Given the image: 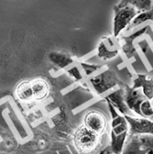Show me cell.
<instances>
[{
	"instance_id": "18",
	"label": "cell",
	"mask_w": 153,
	"mask_h": 154,
	"mask_svg": "<svg viewBox=\"0 0 153 154\" xmlns=\"http://www.w3.org/2000/svg\"><path fill=\"white\" fill-rule=\"evenodd\" d=\"M142 142V146L147 151L148 154H153V136L152 135H143L140 136Z\"/></svg>"
},
{
	"instance_id": "10",
	"label": "cell",
	"mask_w": 153,
	"mask_h": 154,
	"mask_svg": "<svg viewBox=\"0 0 153 154\" xmlns=\"http://www.w3.org/2000/svg\"><path fill=\"white\" fill-rule=\"evenodd\" d=\"M150 30H151V25H147L144 28L135 32L134 33H133L129 36H123L122 37V40L124 41V44L121 46V49H122L123 52L124 53V55L126 56L127 59H131V58L135 57L137 55V51H136V49L134 47L133 42L141 35H142L144 33L149 34V32H151Z\"/></svg>"
},
{
	"instance_id": "6",
	"label": "cell",
	"mask_w": 153,
	"mask_h": 154,
	"mask_svg": "<svg viewBox=\"0 0 153 154\" xmlns=\"http://www.w3.org/2000/svg\"><path fill=\"white\" fill-rule=\"evenodd\" d=\"M129 125V135H152L153 121L143 117H133L130 116H124Z\"/></svg>"
},
{
	"instance_id": "11",
	"label": "cell",
	"mask_w": 153,
	"mask_h": 154,
	"mask_svg": "<svg viewBox=\"0 0 153 154\" xmlns=\"http://www.w3.org/2000/svg\"><path fill=\"white\" fill-rule=\"evenodd\" d=\"M33 94V101L39 102L45 100L50 95V85L43 79H34L30 80Z\"/></svg>"
},
{
	"instance_id": "7",
	"label": "cell",
	"mask_w": 153,
	"mask_h": 154,
	"mask_svg": "<svg viewBox=\"0 0 153 154\" xmlns=\"http://www.w3.org/2000/svg\"><path fill=\"white\" fill-rule=\"evenodd\" d=\"M83 125L101 136L106 129L107 121L102 113L98 111H90L85 116Z\"/></svg>"
},
{
	"instance_id": "3",
	"label": "cell",
	"mask_w": 153,
	"mask_h": 154,
	"mask_svg": "<svg viewBox=\"0 0 153 154\" xmlns=\"http://www.w3.org/2000/svg\"><path fill=\"white\" fill-rule=\"evenodd\" d=\"M89 82L97 95H102L115 86H122L123 82L118 79L115 71L108 69L100 74L92 77Z\"/></svg>"
},
{
	"instance_id": "2",
	"label": "cell",
	"mask_w": 153,
	"mask_h": 154,
	"mask_svg": "<svg viewBox=\"0 0 153 154\" xmlns=\"http://www.w3.org/2000/svg\"><path fill=\"white\" fill-rule=\"evenodd\" d=\"M73 143L79 153H90L99 147L101 136L90 131L85 125H81L74 133Z\"/></svg>"
},
{
	"instance_id": "13",
	"label": "cell",
	"mask_w": 153,
	"mask_h": 154,
	"mask_svg": "<svg viewBox=\"0 0 153 154\" xmlns=\"http://www.w3.org/2000/svg\"><path fill=\"white\" fill-rule=\"evenodd\" d=\"M14 95L17 100L21 102H32L33 101V94L32 89V85L30 80L22 81L15 88Z\"/></svg>"
},
{
	"instance_id": "9",
	"label": "cell",
	"mask_w": 153,
	"mask_h": 154,
	"mask_svg": "<svg viewBox=\"0 0 153 154\" xmlns=\"http://www.w3.org/2000/svg\"><path fill=\"white\" fill-rule=\"evenodd\" d=\"M105 100L106 102H109L122 116H133V112L128 108L124 101V90L122 87L105 97Z\"/></svg>"
},
{
	"instance_id": "20",
	"label": "cell",
	"mask_w": 153,
	"mask_h": 154,
	"mask_svg": "<svg viewBox=\"0 0 153 154\" xmlns=\"http://www.w3.org/2000/svg\"><path fill=\"white\" fill-rule=\"evenodd\" d=\"M69 73L73 78H75L77 80L82 79V74L80 73V70L78 69V67H74V68H72L71 69H69Z\"/></svg>"
},
{
	"instance_id": "5",
	"label": "cell",
	"mask_w": 153,
	"mask_h": 154,
	"mask_svg": "<svg viewBox=\"0 0 153 154\" xmlns=\"http://www.w3.org/2000/svg\"><path fill=\"white\" fill-rule=\"evenodd\" d=\"M124 90V101L128 108L134 114L141 116V107L149 99L143 95L141 88H134L123 82L121 86Z\"/></svg>"
},
{
	"instance_id": "4",
	"label": "cell",
	"mask_w": 153,
	"mask_h": 154,
	"mask_svg": "<svg viewBox=\"0 0 153 154\" xmlns=\"http://www.w3.org/2000/svg\"><path fill=\"white\" fill-rule=\"evenodd\" d=\"M114 10V37L117 38L121 32L129 26L132 21L137 16L139 11L132 5H126L124 7H117L115 5Z\"/></svg>"
},
{
	"instance_id": "12",
	"label": "cell",
	"mask_w": 153,
	"mask_h": 154,
	"mask_svg": "<svg viewBox=\"0 0 153 154\" xmlns=\"http://www.w3.org/2000/svg\"><path fill=\"white\" fill-rule=\"evenodd\" d=\"M134 88H142L143 95L151 101L153 99V78H148L144 74H137L133 79Z\"/></svg>"
},
{
	"instance_id": "19",
	"label": "cell",
	"mask_w": 153,
	"mask_h": 154,
	"mask_svg": "<svg viewBox=\"0 0 153 154\" xmlns=\"http://www.w3.org/2000/svg\"><path fill=\"white\" fill-rule=\"evenodd\" d=\"M79 64L82 67V69L85 71L86 75H87V76L91 75L93 72H95V71H96V70H98L99 69L102 68V66H99V65L87 64V63H85V62H80Z\"/></svg>"
},
{
	"instance_id": "22",
	"label": "cell",
	"mask_w": 153,
	"mask_h": 154,
	"mask_svg": "<svg viewBox=\"0 0 153 154\" xmlns=\"http://www.w3.org/2000/svg\"><path fill=\"white\" fill-rule=\"evenodd\" d=\"M107 151H108V150H107ZM107 151H106V152H107ZM106 152H105V153H103V154H106Z\"/></svg>"
},
{
	"instance_id": "21",
	"label": "cell",
	"mask_w": 153,
	"mask_h": 154,
	"mask_svg": "<svg viewBox=\"0 0 153 154\" xmlns=\"http://www.w3.org/2000/svg\"><path fill=\"white\" fill-rule=\"evenodd\" d=\"M107 150H108V148H107V149H105V150H104V151H102V152H100V153H99V154H103V153H105V152H106V151H107Z\"/></svg>"
},
{
	"instance_id": "1",
	"label": "cell",
	"mask_w": 153,
	"mask_h": 154,
	"mask_svg": "<svg viewBox=\"0 0 153 154\" xmlns=\"http://www.w3.org/2000/svg\"><path fill=\"white\" fill-rule=\"evenodd\" d=\"M111 114V144L108 150L109 154H121L126 138L129 134V125L125 117L120 115L116 109L107 102Z\"/></svg>"
},
{
	"instance_id": "16",
	"label": "cell",
	"mask_w": 153,
	"mask_h": 154,
	"mask_svg": "<svg viewBox=\"0 0 153 154\" xmlns=\"http://www.w3.org/2000/svg\"><path fill=\"white\" fill-rule=\"evenodd\" d=\"M126 5H132L139 12H146L151 9L152 0H121L116 6L124 7Z\"/></svg>"
},
{
	"instance_id": "17",
	"label": "cell",
	"mask_w": 153,
	"mask_h": 154,
	"mask_svg": "<svg viewBox=\"0 0 153 154\" xmlns=\"http://www.w3.org/2000/svg\"><path fill=\"white\" fill-rule=\"evenodd\" d=\"M149 20H151L153 21V5L151 7V10L149 11H146V12H142L140 14H138L133 21L132 23H130V25L128 26V29L127 30H130V29H133L134 27H136L137 25L146 22V21H149Z\"/></svg>"
},
{
	"instance_id": "15",
	"label": "cell",
	"mask_w": 153,
	"mask_h": 154,
	"mask_svg": "<svg viewBox=\"0 0 153 154\" xmlns=\"http://www.w3.org/2000/svg\"><path fill=\"white\" fill-rule=\"evenodd\" d=\"M50 62L60 69H65L69 65L74 63V60L69 54L62 52H51L49 55Z\"/></svg>"
},
{
	"instance_id": "14",
	"label": "cell",
	"mask_w": 153,
	"mask_h": 154,
	"mask_svg": "<svg viewBox=\"0 0 153 154\" xmlns=\"http://www.w3.org/2000/svg\"><path fill=\"white\" fill-rule=\"evenodd\" d=\"M121 154H148V152L145 149L142 148L140 136L134 135L131 136V139L124 148Z\"/></svg>"
},
{
	"instance_id": "8",
	"label": "cell",
	"mask_w": 153,
	"mask_h": 154,
	"mask_svg": "<svg viewBox=\"0 0 153 154\" xmlns=\"http://www.w3.org/2000/svg\"><path fill=\"white\" fill-rule=\"evenodd\" d=\"M121 45L119 41L114 37H104L97 48V56L103 60H111L119 53Z\"/></svg>"
}]
</instances>
